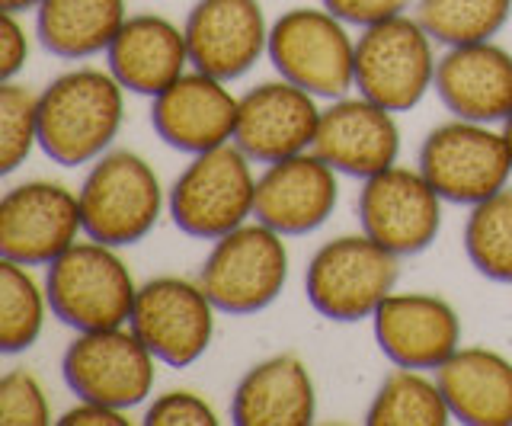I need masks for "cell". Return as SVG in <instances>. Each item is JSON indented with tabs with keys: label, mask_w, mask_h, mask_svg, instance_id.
Instances as JSON below:
<instances>
[{
	"label": "cell",
	"mask_w": 512,
	"mask_h": 426,
	"mask_svg": "<svg viewBox=\"0 0 512 426\" xmlns=\"http://www.w3.org/2000/svg\"><path fill=\"white\" fill-rule=\"evenodd\" d=\"M320 106L314 93L285 81L256 84L240 97L234 145L253 164H276L314 148Z\"/></svg>",
	"instance_id": "obj_15"
},
{
	"label": "cell",
	"mask_w": 512,
	"mask_h": 426,
	"mask_svg": "<svg viewBox=\"0 0 512 426\" xmlns=\"http://www.w3.org/2000/svg\"><path fill=\"white\" fill-rule=\"evenodd\" d=\"M125 0H42L36 7V36L45 52L64 61L106 55L125 20Z\"/></svg>",
	"instance_id": "obj_24"
},
{
	"label": "cell",
	"mask_w": 512,
	"mask_h": 426,
	"mask_svg": "<svg viewBox=\"0 0 512 426\" xmlns=\"http://www.w3.org/2000/svg\"><path fill=\"white\" fill-rule=\"evenodd\" d=\"M141 423H148V426H218L221 417H218L215 404L202 398L199 391L170 388L164 394H157L154 401L144 404Z\"/></svg>",
	"instance_id": "obj_31"
},
{
	"label": "cell",
	"mask_w": 512,
	"mask_h": 426,
	"mask_svg": "<svg viewBox=\"0 0 512 426\" xmlns=\"http://www.w3.org/2000/svg\"><path fill=\"white\" fill-rule=\"evenodd\" d=\"M436 39L413 13H400L356 36V93L391 113H410L436 87Z\"/></svg>",
	"instance_id": "obj_9"
},
{
	"label": "cell",
	"mask_w": 512,
	"mask_h": 426,
	"mask_svg": "<svg viewBox=\"0 0 512 426\" xmlns=\"http://www.w3.org/2000/svg\"><path fill=\"white\" fill-rule=\"evenodd\" d=\"M269 61L279 77L336 100L356 90V36L324 4L292 7L269 29Z\"/></svg>",
	"instance_id": "obj_6"
},
{
	"label": "cell",
	"mask_w": 512,
	"mask_h": 426,
	"mask_svg": "<svg viewBox=\"0 0 512 426\" xmlns=\"http://www.w3.org/2000/svg\"><path fill=\"white\" fill-rule=\"evenodd\" d=\"M413 17L436 45L452 49L500 36L512 17V0H416Z\"/></svg>",
	"instance_id": "obj_27"
},
{
	"label": "cell",
	"mask_w": 512,
	"mask_h": 426,
	"mask_svg": "<svg viewBox=\"0 0 512 426\" xmlns=\"http://www.w3.org/2000/svg\"><path fill=\"white\" fill-rule=\"evenodd\" d=\"M36 266L0 257V353L16 356L39 343L48 305L45 282L32 273Z\"/></svg>",
	"instance_id": "obj_26"
},
{
	"label": "cell",
	"mask_w": 512,
	"mask_h": 426,
	"mask_svg": "<svg viewBox=\"0 0 512 426\" xmlns=\"http://www.w3.org/2000/svg\"><path fill=\"white\" fill-rule=\"evenodd\" d=\"M464 254L480 276L512 286V186L471 205L464 222Z\"/></svg>",
	"instance_id": "obj_28"
},
{
	"label": "cell",
	"mask_w": 512,
	"mask_h": 426,
	"mask_svg": "<svg viewBox=\"0 0 512 426\" xmlns=\"http://www.w3.org/2000/svg\"><path fill=\"white\" fill-rule=\"evenodd\" d=\"M42 4V0H0V7H4L7 13H29L36 10Z\"/></svg>",
	"instance_id": "obj_35"
},
{
	"label": "cell",
	"mask_w": 512,
	"mask_h": 426,
	"mask_svg": "<svg viewBox=\"0 0 512 426\" xmlns=\"http://www.w3.org/2000/svg\"><path fill=\"white\" fill-rule=\"evenodd\" d=\"M503 135H506V145H509V151H512V116L503 122Z\"/></svg>",
	"instance_id": "obj_36"
},
{
	"label": "cell",
	"mask_w": 512,
	"mask_h": 426,
	"mask_svg": "<svg viewBox=\"0 0 512 426\" xmlns=\"http://www.w3.org/2000/svg\"><path fill=\"white\" fill-rule=\"evenodd\" d=\"M432 90L458 119L503 125L512 116V52L493 39L452 45L439 55Z\"/></svg>",
	"instance_id": "obj_20"
},
{
	"label": "cell",
	"mask_w": 512,
	"mask_h": 426,
	"mask_svg": "<svg viewBox=\"0 0 512 426\" xmlns=\"http://www.w3.org/2000/svg\"><path fill=\"white\" fill-rule=\"evenodd\" d=\"M336 205H340V173L314 151L263 164L256 177L253 218L285 238H301L324 228Z\"/></svg>",
	"instance_id": "obj_16"
},
{
	"label": "cell",
	"mask_w": 512,
	"mask_h": 426,
	"mask_svg": "<svg viewBox=\"0 0 512 426\" xmlns=\"http://www.w3.org/2000/svg\"><path fill=\"white\" fill-rule=\"evenodd\" d=\"M39 148V90L0 81V173L20 170Z\"/></svg>",
	"instance_id": "obj_29"
},
{
	"label": "cell",
	"mask_w": 512,
	"mask_h": 426,
	"mask_svg": "<svg viewBox=\"0 0 512 426\" xmlns=\"http://www.w3.org/2000/svg\"><path fill=\"white\" fill-rule=\"evenodd\" d=\"M106 68L138 97H157L192 68L186 29L164 13H132L106 49Z\"/></svg>",
	"instance_id": "obj_21"
},
{
	"label": "cell",
	"mask_w": 512,
	"mask_h": 426,
	"mask_svg": "<svg viewBox=\"0 0 512 426\" xmlns=\"http://www.w3.org/2000/svg\"><path fill=\"white\" fill-rule=\"evenodd\" d=\"M330 13H336L343 23L368 29L375 23L394 20L400 13H410L413 0H320Z\"/></svg>",
	"instance_id": "obj_32"
},
{
	"label": "cell",
	"mask_w": 512,
	"mask_h": 426,
	"mask_svg": "<svg viewBox=\"0 0 512 426\" xmlns=\"http://www.w3.org/2000/svg\"><path fill=\"white\" fill-rule=\"evenodd\" d=\"M77 196L84 238L119 250L141 244L167 209V193L157 170L128 148H112L96 157Z\"/></svg>",
	"instance_id": "obj_3"
},
{
	"label": "cell",
	"mask_w": 512,
	"mask_h": 426,
	"mask_svg": "<svg viewBox=\"0 0 512 426\" xmlns=\"http://www.w3.org/2000/svg\"><path fill=\"white\" fill-rule=\"evenodd\" d=\"M292 257L285 234L250 218L247 225L212 241L202 260L199 282L224 314H256L266 311L288 286Z\"/></svg>",
	"instance_id": "obj_7"
},
{
	"label": "cell",
	"mask_w": 512,
	"mask_h": 426,
	"mask_svg": "<svg viewBox=\"0 0 512 426\" xmlns=\"http://www.w3.org/2000/svg\"><path fill=\"white\" fill-rule=\"evenodd\" d=\"M256 177L253 161L234 141L192 154L167 193L173 225L199 241H218L247 225L256 212Z\"/></svg>",
	"instance_id": "obj_5"
},
{
	"label": "cell",
	"mask_w": 512,
	"mask_h": 426,
	"mask_svg": "<svg viewBox=\"0 0 512 426\" xmlns=\"http://www.w3.org/2000/svg\"><path fill=\"white\" fill-rule=\"evenodd\" d=\"M84 238L80 196L58 180H23L0 199V257L48 266Z\"/></svg>",
	"instance_id": "obj_12"
},
{
	"label": "cell",
	"mask_w": 512,
	"mask_h": 426,
	"mask_svg": "<svg viewBox=\"0 0 512 426\" xmlns=\"http://www.w3.org/2000/svg\"><path fill=\"white\" fill-rule=\"evenodd\" d=\"M372 330L384 359L404 369L436 372L461 350V318L436 292H391L372 314Z\"/></svg>",
	"instance_id": "obj_18"
},
{
	"label": "cell",
	"mask_w": 512,
	"mask_h": 426,
	"mask_svg": "<svg viewBox=\"0 0 512 426\" xmlns=\"http://www.w3.org/2000/svg\"><path fill=\"white\" fill-rule=\"evenodd\" d=\"M452 420L436 372L404 366H394V372L384 375L365 410L368 426H445Z\"/></svg>",
	"instance_id": "obj_25"
},
{
	"label": "cell",
	"mask_w": 512,
	"mask_h": 426,
	"mask_svg": "<svg viewBox=\"0 0 512 426\" xmlns=\"http://www.w3.org/2000/svg\"><path fill=\"white\" fill-rule=\"evenodd\" d=\"M55 423L58 426H125L128 423V410L77 398V404L64 410L61 417H55Z\"/></svg>",
	"instance_id": "obj_34"
},
{
	"label": "cell",
	"mask_w": 512,
	"mask_h": 426,
	"mask_svg": "<svg viewBox=\"0 0 512 426\" xmlns=\"http://www.w3.org/2000/svg\"><path fill=\"white\" fill-rule=\"evenodd\" d=\"M445 199L432 189L420 167H388L362 180L359 189V225L391 254L416 257L436 244L442 231Z\"/></svg>",
	"instance_id": "obj_13"
},
{
	"label": "cell",
	"mask_w": 512,
	"mask_h": 426,
	"mask_svg": "<svg viewBox=\"0 0 512 426\" xmlns=\"http://www.w3.org/2000/svg\"><path fill=\"white\" fill-rule=\"evenodd\" d=\"M125 87L109 68L80 65L39 90V148L61 167H87L112 151L125 119Z\"/></svg>",
	"instance_id": "obj_1"
},
{
	"label": "cell",
	"mask_w": 512,
	"mask_h": 426,
	"mask_svg": "<svg viewBox=\"0 0 512 426\" xmlns=\"http://www.w3.org/2000/svg\"><path fill=\"white\" fill-rule=\"evenodd\" d=\"M29 33L20 13H7L0 17V81H16L29 65Z\"/></svg>",
	"instance_id": "obj_33"
},
{
	"label": "cell",
	"mask_w": 512,
	"mask_h": 426,
	"mask_svg": "<svg viewBox=\"0 0 512 426\" xmlns=\"http://www.w3.org/2000/svg\"><path fill=\"white\" fill-rule=\"evenodd\" d=\"M416 167L445 202L471 209L509 186L512 151L503 125L455 116L423 138Z\"/></svg>",
	"instance_id": "obj_8"
},
{
	"label": "cell",
	"mask_w": 512,
	"mask_h": 426,
	"mask_svg": "<svg viewBox=\"0 0 512 426\" xmlns=\"http://www.w3.org/2000/svg\"><path fill=\"white\" fill-rule=\"evenodd\" d=\"M237 109L240 97H234L228 81L189 68L151 100V125L167 148L192 157L234 141Z\"/></svg>",
	"instance_id": "obj_19"
},
{
	"label": "cell",
	"mask_w": 512,
	"mask_h": 426,
	"mask_svg": "<svg viewBox=\"0 0 512 426\" xmlns=\"http://www.w3.org/2000/svg\"><path fill=\"white\" fill-rule=\"evenodd\" d=\"M311 151L324 157L343 177H375V173L394 167L400 157L397 113L362 97V93L336 97L330 106L320 109Z\"/></svg>",
	"instance_id": "obj_14"
},
{
	"label": "cell",
	"mask_w": 512,
	"mask_h": 426,
	"mask_svg": "<svg viewBox=\"0 0 512 426\" xmlns=\"http://www.w3.org/2000/svg\"><path fill=\"white\" fill-rule=\"evenodd\" d=\"M400 257L365 231L340 234L314 250L304 270V295L333 324L372 321L378 305L397 289Z\"/></svg>",
	"instance_id": "obj_4"
},
{
	"label": "cell",
	"mask_w": 512,
	"mask_h": 426,
	"mask_svg": "<svg viewBox=\"0 0 512 426\" xmlns=\"http://www.w3.org/2000/svg\"><path fill=\"white\" fill-rule=\"evenodd\" d=\"M317 417V385L308 362L276 353L244 372L231 398L237 426H308Z\"/></svg>",
	"instance_id": "obj_22"
},
{
	"label": "cell",
	"mask_w": 512,
	"mask_h": 426,
	"mask_svg": "<svg viewBox=\"0 0 512 426\" xmlns=\"http://www.w3.org/2000/svg\"><path fill=\"white\" fill-rule=\"evenodd\" d=\"M157 362L132 324H122L77 334L61 356V375L80 401L135 410L151 401Z\"/></svg>",
	"instance_id": "obj_10"
},
{
	"label": "cell",
	"mask_w": 512,
	"mask_h": 426,
	"mask_svg": "<svg viewBox=\"0 0 512 426\" xmlns=\"http://www.w3.org/2000/svg\"><path fill=\"white\" fill-rule=\"evenodd\" d=\"M138 286L141 282L128 270L119 247L93 238H80L58 260L45 266L48 305H52L55 318L64 327H71L74 334L128 324Z\"/></svg>",
	"instance_id": "obj_2"
},
{
	"label": "cell",
	"mask_w": 512,
	"mask_h": 426,
	"mask_svg": "<svg viewBox=\"0 0 512 426\" xmlns=\"http://www.w3.org/2000/svg\"><path fill=\"white\" fill-rule=\"evenodd\" d=\"M452 417L464 426H512V359L461 346L436 369Z\"/></svg>",
	"instance_id": "obj_23"
},
{
	"label": "cell",
	"mask_w": 512,
	"mask_h": 426,
	"mask_svg": "<svg viewBox=\"0 0 512 426\" xmlns=\"http://www.w3.org/2000/svg\"><path fill=\"white\" fill-rule=\"evenodd\" d=\"M0 423L4 426H48L55 423L52 404L36 372L16 366L0 378Z\"/></svg>",
	"instance_id": "obj_30"
},
{
	"label": "cell",
	"mask_w": 512,
	"mask_h": 426,
	"mask_svg": "<svg viewBox=\"0 0 512 426\" xmlns=\"http://www.w3.org/2000/svg\"><path fill=\"white\" fill-rule=\"evenodd\" d=\"M215 314L218 308L199 276H154L138 286L128 324L164 366L186 369L212 346Z\"/></svg>",
	"instance_id": "obj_11"
},
{
	"label": "cell",
	"mask_w": 512,
	"mask_h": 426,
	"mask_svg": "<svg viewBox=\"0 0 512 426\" xmlns=\"http://www.w3.org/2000/svg\"><path fill=\"white\" fill-rule=\"evenodd\" d=\"M183 29L192 68L231 84L269 52L272 23L260 0H196Z\"/></svg>",
	"instance_id": "obj_17"
}]
</instances>
